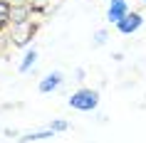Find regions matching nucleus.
Instances as JSON below:
<instances>
[{"instance_id": "obj_10", "label": "nucleus", "mask_w": 146, "mask_h": 143, "mask_svg": "<svg viewBox=\"0 0 146 143\" xmlns=\"http://www.w3.org/2000/svg\"><path fill=\"white\" fill-rule=\"evenodd\" d=\"M74 76H77L74 82H84V69H77V72H74Z\"/></svg>"}, {"instance_id": "obj_5", "label": "nucleus", "mask_w": 146, "mask_h": 143, "mask_svg": "<svg viewBox=\"0 0 146 143\" xmlns=\"http://www.w3.org/2000/svg\"><path fill=\"white\" fill-rule=\"evenodd\" d=\"M129 3L126 0H109V8H107V20L111 25H116L119 20H124L126 17V13H129Z\"/></svg>"}, {"instance_id": "obj_3", "label": "nucleus", "mask_w": 146, "mask_h": 143, "mask_svg": "<svg viewBox=\"0 0 146 143\" xmlns=\"http://www.w3.org/2000/svg\"><path fill=\"white\" fill-rule=\"evenodd\" d=\"M141 25H144V15L139 13V10H129L126 13V17L124 20H119V22L114 25L116 30H119V35H134V32H139L141 30Z\"/></svg>"}, {"instance_id": "obj_1", "label": "nucleus", "mask_w": 146, "mask_h": 143, "mask_svg": "<svg viewBox=\"0 0 146 143\" xmlns=\"http://www.w3.org/2000/svg\"><path fill=\"white\" fill-rule=\"evenodd\" d=\"M67 104L69 109H74V111H97L99 109V91L97 89H89V86H79L77 91H72L67 96Z\"/></svg>"}, {"instance_id": "obj_9", "label": "nucleus", "mask_w": 146, "mask_h": 143, "mask_svg": "<svg viewBox=\"0 0 146 143\" xmlns=\"http://www.w3.org/2000/svg\"><path fill=\"white\" fill-rule=\"evenodd\" d=\"M107 40H109V32L107 30H97V32H94V37H92V45L94 47H104V45H107Z\"/></svg>"}, {"instance_id": "obj_7", "label": "nucleus", "mask_w": 146, "mask_h": 143, "mask_svg": "<svg viewBox=\"0 0 146 143\" xmlns=\"http://www.w3.org/2000/svg\"><path fill=\"white\" fill-rule=\"evenodd\" d=\"M35 64H37V49L35 47H27L25 54H23V59H20V64H17V72L20 74H27V72L35 69Z\"/></svg>"}, {"instance_id": "obj_11", "label": "nucleus", "mask_w": 146, "mask_h": 143, "mask_svg": "<svg viewBox=\"0 0 146 143\" xmlns=\"http://www.w3.org/2000/svg\"><path fill=\"white\" fill-rule=\"evenodd\" d=\"M141 3H144V5H146V0H141Z\"/></svg>"}, {"instance_id": "obj_8", "label": "nucleus", "mask_w": 146, "mask_h": 143, "mask_svg": "<svg viewBox=\"0 0 146 143\" xmlns=\"http://www.w3.org/2000/svg\"><path fill=\"white\" fill-rule=\"evenodd\" d=\"M45 126L52 128L54 133H64V131H69V121L67 119H52V121H47Z\"/></svg>"}, {"instance_id": "obj_2", "label": "nucleus", "mask_w": 146, "mask_h": 143, "mask_svg": "<svg viewBox=\"0 0 146 143\" xmlns=\"http://www.w3.org/2000/svg\"><path fill=\"white\" fill-rule=\"evenodd\" d=\"M35 32H37V22H32V20L20 22V25H10V42H13V47H25L27 49Z\"/></svg>"}, {"instance_id": "obj_4", "label": "nucleus", "mask_w": 146, "mask_h": 143, "mask_svg": "<svg viewBox=\"0 0 146 143\" xmlns=\"http://www.w3.org/2000/svg\"><path fill=\"white\" fill-rule=\"evenodd\" d=\"M62 84H64V74L62 72H50V74H45L37 82V91L40 94H52V91L60 89Z\"/></svg>"}, {"instance_id": "obj_6", "label": "nucleus", "mask_w": 146, "mask_h": 143, "mask_svg": "<svg viewBox=\"0 0 146 143\" xmlns=\"http://www.w3.org/2000/svg\"><path fill=\"white\" fill-rule=\"evenodd\" d=\"M54 131L52 128H40V131H27V133H23L20 138H17V143H37V141H47V138H54Z\"/></svg>"}]
</instances>
